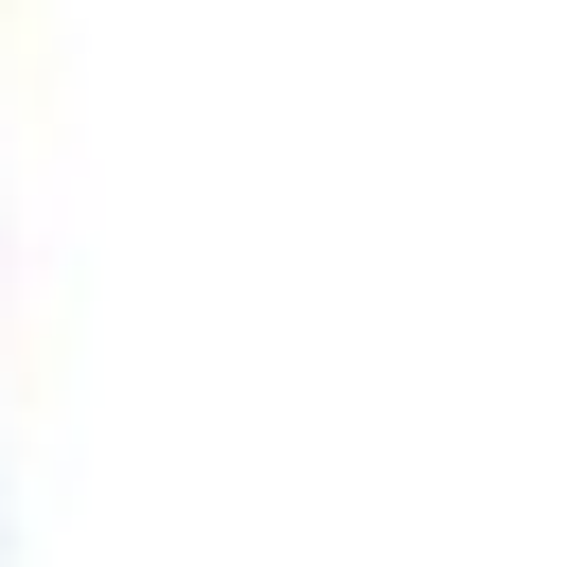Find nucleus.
Instances as JSON below:
<instances>
[]
</instances>
